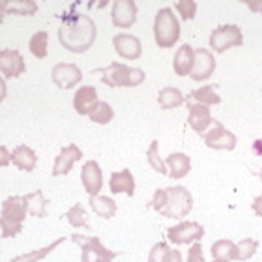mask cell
<instances>
[{"mask_svg": "<svg viewBox=\"0 0 262 262\" xmlns=\"http://www.w3.org/2000/svg\"><path fill=\"white\" fill-rule=\"evenodd\" d=\"M97 38V26L88 15H64L58 28V42L71 53H84Z\"/></svg>", "mask_w": 262, "mask_h": 262, "instance_id": "obj_1", "label": "cell"}, {"mask_svg": "<svg viewBox=\"0 0 262 262\" xmlns=\"http://www.w3.org/2000/svg\"><path fill=\"white\" fill-rule=\"evenodd\" d=\"M149 206L168 219H184L193 209V196L184 186H171L157 189Z\"/></svg>", "mask_w": 262, "mask_h": 262, "instance_id": "obj_2", "label": "cell"}, {"mask_svg": "<svg viewBox=\"0 0 262 262\" xmlns=\"http://www.w3.org/2000/svg\"><path fill=\"white\" fill-rule=\"evenodd\" d=\"M26 217H28V202H26L24 196H8L2 202V208H0V231H2V237H16L22 231V224H24Z\"/></svg>", "mask_w": 262, "mask_h": 262, "instance_id": "obj_3", "label": "cell"}, {"mask_svg": "<svg viewBox=\"0 0 262 262\" xmlns=\"http://www.w3.org/2000/svg\"><path fill=\"white\" fill-rule=\"evenodd\" d=\"M153 35L159 48L169 49L179 42L180 38V24L171 8H162L155 15L153 22Z\"/></svg>", "mask_w": 262, "mask_h": 262, "instance_id": "obj_4", "label": "cell"}, {"mask_svg": "<svg viewBox=\"0 0 262 262\" xmlns=\"http://www.w3.org/2000/svg\"><path fill=\"white\" fill-rule=\"evenodd\" d=\"M98 73H102V84L110 88H137L146 80V73L142 70L129 68L122 62H111Z\"/></svg>", "mask_w": 262, "mask_h": 262, "instance_id": "obj_5", "label": "cell"}, {"mask_svg": "<svg viewBox=\"0 0 262 262\" xmlns=\"http://www.w3.org/2000/svg\"><path fill=\"white\" fill-rule=\"evenodd\" d=\"M244 44V37L238 26L235 24H226L219 26L217 29H213L209 35V46L215 53H224L229 48H238Z\"/></svg>", "mask_w": 262, "mask_h": 262, "instance_id": "obj_6", "label": "cell"}, {"mask_svg": "<svg viewBox=\"0 0 262 262\" xmlns=\"http://www.w3.org/2000/svg\"><path fill=\"white\" fill-rule=\"evenodd\" d=\"M166 235H168V241L173 242L175 246L191 244V242L201 241V238L204 237V226L193 221H189V222L182 221V222H179V224L168 228Z\"/></svg>", "mask_w": 262, "mask_h": 262, "instance_id": "obj_7", "label": "cell"}, {"mask_svg": "<svg viewBox=\"0 0 262 262\" xmlns=\"http://www.w3.org/2000/svg\"><path fill=\"white\" fill-rule=\"evenodd\" d=\"M82 71L77 64H70V62H58L51 70V80L62 90H71L77 84L82 82Z\"/></svg>", "mask_w": 262, "mask_h": 262, "instance_id": "obj_8", "label": "cell"}, {"mask_svg": "<svg viewBox=\"0 0 262 262\" xmlns=\"http://www.w3.org/2000/svg\"><path fill=\"white\" fill-rule=\"evenodd\" d=\"M204 142L211 149H226V151H233L237 147V137L229 129H226L221 122L213 120V129L204 133Z\"/></svg>", "mask_w": 262, "mask_h": 262, "instance_id": "obj_9", "label": "cell"}, {"mask_svg": "<svg viewBox=\"0 0 262 262\" xmlns=\"http://www.w3.org/2000/svg\"><path fill=\"white\" fill-rule=\"evenodd\" d=\"M137 4L135 0H115L111 4V22L120 29H127L137 22Z\"/></svg>", "mask_w": 262, "mask_h": 262, "instance_id": "obj_10", "label": "cell"}, {"mask_svg": "<svg viewBox=\"0 0 262 262\" xmlns=\"http://www.w3.org/2000/svg\"><path fill=\"white\" fill-rule=\"evenodd\" d=\"M80 180L90 196H97L100 193V189L104 186V179H102V169H100L97 160L84 162V166L80 169Z\"/></svg>", "mask_w": 262, "mask_h": 262, "instance_id": "obj_11", "label": "cell"}, {"mask_svg": "<svg viewBox=\"0 0 262 262\" xmlns=\"http://www.w3.org/2000/svg\"><path fill=\"white\" fill-rule=\"evenodd\" d=\"M215 68H217V62H215V57H213L211 51L199 48L195 49V62H193V70L189 73V77L195 82H202L215 73Z\"/></svg>", "mask_w": 262, "mask_h": 262, "instance_id": "obj_12", "label": "cell"}, {"mask_svg": "<svg viewBox=\"0 0 262 262\" xmlns=\"http://www.w3.org/2000/svg\"><path fill=\"white\" fill-rule=\"evenodd\" d=\"M26 71V62L18 49L0 51V73L4 78H16Z\"/></svg>", "mask_w": 262, "mask_h": 262, "instance_id": "obj_13", "label": "cell"}, {"mask_svg": "<svg viewBox=\"0 0 262 262\" xmlns=\"http://www.w3.org/2000/svg\"><path fill=\"white\" fill-rule=\"evenodd\" d=\"M82 160V151L80 147L75 146V144H70V146H64L58 151L57 159L53 162V169H51V175L53 177H62L68 175V173L73 169L75 162Z\"/></svg>", "mask_w": 262, "mask_h": 262, "instance_id": "obj_14", "label": "cell"}, {"mask_svg": "<svg viewBox=\"0 0 262 262\" xmlns=\"http://www.w3.org/2000/svg\"><path fill=\"white\" fill-rule=\"evenodd\" d=\"M113 48L117 55L127 60H137L142 55V44L135 35L129 33H119L117 37H113Z\"/></svg>", "mask_w": 262, "mask_h": 262, "instance_id": "obj_15", "label": "cell"}, {"mask_svg": "<svg viewBox=\"0 0 262 262\" xmlns=\"http://www.w3.org/2000/svg\"><path fill=\"white\" fill-rule=\"evenodd\" d=\"M71 241L78 246H86L88 250L95 253V262H111L117 253L111 250H107L106 246L102 244V241L98 237H84V235H73Z\"/></svg>", "mask_w": 262, "mask_h": 262, "instance_id": "obj_16", "label": "cell"}, {"mask_svg": "<svg viewBox=\"0 0 262 262\" xmlns=\"http://www.w3.org/2000/svg\"><path fill=\"white\" fill-rule=\"evenodd\" d=\"M188 111H189V117H188L189 126H191L193 131H196L199 135H204L206 131H208L209 124H213V117H211V113H209V107L202 106V104L191 102V104H188Z\"/></svg>", "mask_w": 262, "mask_h": 262, "instance_id": "obj_17", "label": "cell"}, {"mask_svg": "<svg viewBox=\"0 0 262 262\" xmlns=\"http://www.w3.org/2000/svg\"><path fill=\"white\" fill-rule=\"evenodd\" d=\"M97 104H98V95L95 86H82L75 91L73 107L78 115H90Z\"/></svg>", "mask_w": 262, "mask_h": 262, "instance_id": "obj_18", "label": "cell"}, {"mask_svg": "<svg viewBox=\"0 0 262 262\" xmlns=\"http://www.w3.org/2000/svg\"><path fill=\"white\" fill-rule=\"evenodd\" d=\"M193 62H195V49L189 44H182L173 57V70L179 77H186L191 73Z\"/></svg>", "mask_w": 262, "mask_h": 262, "instance_id": "obj_19", "label": "cell"}, {"mask_svg": "<svg viewBox=\"0 0 262 262\" xmlns=\"http://www.w3.org/2000/svg\"><path fill=\"white\" fill-rule=\"evenodd\" d=\"M37 153L26 144L16 146L11 151V164H15V168H18L20 171H33L37 168Z\"/></svg>", "mask_w": 262, "mask_h": 262, "instance_id": "obj_20", "label": "cell"}, {"mask_svg": "<svg viewBox=\"0 0 262 262\" xmlns=\"http://www.w3.org/2000/svg\"><path fill=\"white\" fill-rule=\"evenodd\" d=\"M110 189L111 193H126L127 196L135 195V179L129 169H122L119 173L115 171L110 179Z\"/></svg>", "mask_w": 262, "mask_h": 262, "instance_id": "obj_21", "label": "cell"}, {"mask_svg": "<svg viewBox=\"0 0 262 262\" xmlns=\"http://www.w3.org/2000/svg\"><path fill=\"white\" fill-rule=\"evenodd\" d=\"M166 166L169 168V175L171 179H184L191 169V159L184 153H171L166 159Z\"/></svg>", "mask_w": 262, "mask_h": 262, "instance_id": "obj_22", "label": "cell"}, {"mask_svg": "<svg viewBox=\"0 0 262 262\" xmlns=\"http://www.w3.org/2000/svg\"><path fill=\"white\" fill-rule=\"evenodd\" d=\"M215 84H209V86L199 88V90L191 91L188 95V102L189 100H195L196 104H202V106H215V104H221V95L215 91Z\"/></svg>", "mask_w": 262, "mask_h": 262, "instance_id": "obj_23", "label": "cell"}, {"mask_svg": "<svg viewBox=\"0 0 262 262\" xmlns=\"http://www.w3.org/2000/svg\"><path fill=\"white\" fill-rule=\"evenodd\" d=\"M90 206L98 217H102V219H113L115 213H117V204H115V201L104 195L90 196Z\"/></svg>", "mask_w": 262, "mask_h": 262, "instance_id": "obj_24", "label": "cell"}, {"mask_svg": "<svg viewBox=\"0 0 262 262\" xmlns=\"http://www.w3.org/2000/svg\"><path fill=\"white\" fill-rule=\"evenodd\" d=\"M211 255L215 260H237V244H233L228 238H222V241L213 242L211 246Z\"/></svg>", "mask_w": 262, "mask_h": 262, "instance_id": "obj_25", "label": "cell"}, {"mask_svg": "<svg viewBox=\"0 0 262 262\" xmlns=\"http://www.w3.org/2000/svg\"><path fill=\"white\" fill-rule=\"evenodd\" d=\"M26 202H28V213L33 217L44 219L48 213H46V204H48V199L44 196L42 189H35L29 195H24Z\"/></svg>", "mask_w": 262, "mask_h": 262, "instance_id": "obj_26", "label": "cell"}, {"mask_svg": "<svg viewBox=\"0 0 262 262\" xmlns=\"http://www.w3.org/2000/svg\"><path fill=\"white\" fill-rule=\"evenodd\" d=\"M184 104V95L180 93V90L177 88H162L159 93V106L162 110H175V107Z\"/></svg>", "mask_w": 262, "mask_h": 262, "instance_id": "obj_27", "label": "cell"}, {"mask_svg": "<svg viewBox=\"0 0 262 262\" xmlns=\"http://www.w3.org/2000/svg\"><path fill=\"white\" fill-rule=\"evenodd\" d=\"M64 241H66V237H60V238H57V241L51 242V244H48L46 248H40V250L29 251V253L18 255V257L11 258V262H40L42 258L48 257L51 251H55V248H58Z\"/></svg>", "mask_w": 262, "mask_h": 262, "instance_id": "obj_28", "label": "cell"}, {"mask_svg": "<svg viewBox=\"0 0 262 262\" xmlns=\"http://www.w3.org/2000/svg\"><path fill=\"white\" fill-rule=\"evenodd\" d=\"M38 9L37 2L33 0H8L6 6V15H20V16H31Z\"/></svg>", "mask_w": 262, "mask_h": 262, "instance_id": "obj_29", "label": "cell"}, {"mask_svg": "<svg viewBox=\"0 0 262 262\" xmlns=\"http://www.w3.org/2000/svg\"><path fill=\"white\" fill-rule=\"evenodd\" d=\"M48 31H37L29 38V51L35 58H46L48 57Z\"/></svg>", "mask_w": 262, "mask_h": 262, "instance_id": "obj_30", "label": "cell"}, {"mask_svg": "<svg viewBox=\"0 0 262 262\" xmlns=\"http://www.w3.org/2000/svg\"><path fill=\"white\" fill-rule=\"evenodd\" d=\"M64 219H68L71 228H86L91 229L90 224H88V213L84 209L82 204H73V208H70L64 213Z\"/></svg>", "mask_w": 262, "mask_h": 262, "instance_id": "obj_31", "label": "cell"}, {"mask_svg": "<svg viewBox=\"0 0 262 262\" xmlns=\"http://www.w3.org/2000/svg\"><path fill=\"white\" fill-rule=\"evenodd\" d=\"M88 117H90L95 124H102L104 126V124H110L111 120H113L115 111H113V107L106 102V100H98V104L93 107V111H91Z\"/></svg>", "mask_w": 262, "mask_h": 262, "instance_id": "obj_32", "label": "cell"}, {"mask_svg": "<svg viewBox=\"0 0 262 262\" xmlns=\"http://www.w3.org/2000/svg\"><path fill=\"white\" fill-rule=\"evenodd\" d=\"M146 159H147V162H149V166H151L157 173H160V175H166V173H168V169H166V160H162L159 155V140H153V142L149 144V149L146 151Z\"/></svg>", "mask_w": 262, "mask_h": 262, "instance_id": "obj_33", "label": "cell"}, {"mask_svg": "<svg viewBox=\"0 0 262 262\" xmlns=\"http://www.w3.org/2000/svg\"><path fill=\"white\" fill-rule=\"evenodd\" d=\"M258 242L255 238H244L237 244V260H248L257 253Z\"/></svg>", "mask_w": 262, "mask_h": 262, "instance_id": "obj_34", "label": "cell"}, {"mask_svg": "<svg viewBox=\"0 0 262 262\" xmlns=\"http://www.w3.org/2000/svg\"><path fill=\"white\" fill-rule=\"evenodd\" d=\"M175 9L179 11L182 20H193L196 13V4L193 0H180V2L175 4Z\"/></svg>", "mask_w": 262, "mask_h": 262, "instance_id": "obj_35", "label": "cell"}, {"mask_svg": "<svg viewBox=\"0 0 262 262\" xmlns=\"http://www.w3.org/2000/svg\"><path fill=\"white\" fill-rule=\"evenodd\" d=\"M169 246L166 242H157L155 246L149 251V257H147V262H166L169 255Z\"/></svg>", "mask_w": 262, "mask_h": 262, "instance_id": "obj_36", "label": "cell"}, {"mask_svg": "<svg viewBox=\"0 0 262 262\" xmlns=\"http://www.w3.org/2000/svg\"><path fill=\"white\" fill-rule=\"evenodd\" d=\"M188 262H206L204 253H202V246H201V242H199V241L193 242L191 248H189Z\"/></svg>", "mask_w": 262, "mask_h": 262, "instance_id": "obj_37", "label": "cell"}, {"mask_svg": "<svg viewBox=\"0 0 262 262\" xmlns=\"http://www.w3.org/2000/svg\"><path fill=\"white\" fill-rule=\"evenodd\" d=\"M9 164H11V153L6 146H0V168H6Z\"/></svg>", "mask_w": 262, "mask_h": 262, "instance_id": "obj_38", "label": "cell"}, {"mask_svg": "<svg viewBox=\"0 0 262 262\" xmlns=\"http://www.w3.org/2000/svg\"><path fill=\"white\" fill-rule=\"evenodd\" d=\"M251 208H253L255 215H257V217H260V219H262V195H258L257 199H255V201H253V204H251Z\"/></svg>", "mask_w": 262, "mask_h": 262, "instance_id": "obj_39", "label": "cell"}, {"mask_svg": "<svg viewBox=\"0 0 262 262\" xmlns=\"http://www.w3.org/2000/svg\"><path fill=\"white\" fill-rule=\"evenodd\" d=\"M8 97V86H6V78L0 75V102H4Z\"/></svg>", "mask_w": 262, "mask_h": 262, "instance_id": "obj_40", "label": "cell"}, {"mask_svg": "<svg viewBox=\"0 0 262 262\" xmlns=\"http://www.w3.org/2000/svg\"><path fill=\"white\" fill-rule=\"evenodd\" d=\"M166 262H182V253H180L179 250H171Z\"/></svg>", "mask_w": 262, "mask_h": 262, "instance_id": "obj_41", "label": "cell"}, {"mask_svg": "<svg viewBox=\"0 0 262 262\" xmlns=\"http://www.w3.org/2000/svg\"><path fill=\"white\" fill-rule=\"evenodd\" d=\"M78 248H80V250H82V255H80V262H90V253H91V251L88 250L86 246H78Z\"/></svg>", "mask_w": 262, "mask_h": 262, "instance_id": "obj_42", "label": "cell"}, {"mask_svg": "<svg viewBox=\"0 0 262 262\" xmlns=\"http://www.w3.org/2000/svg\"><path fill=\"white\" fill-rule=\"evenodd\" d=\"M6 6H8V0H0V24L4 22V16H6Z\"/></svg>", "mask_w": 262, "mask_h": 262, "instance_id": "obj_43", "label": "cell"}, {"mask_svg": "<svg viewBox=\"0 0 262 262\" xmlns=\"http://www.w3.org/2000/svg\"><path fill=\"white\" fill-rule=\"evenodd\" d=\"M248 8L251 11H262V4H253V2H248Z\"/></svg>", "mask_w": 262, "mask_h": 262, "instance_id": "obj_44", "label": "cell"}, {"mask_svg": "<svg viewBox=\"0 0 262 262\" xmlns=\"http://www.w3.org/2000/svg\"><path fill=\"white\" fill-rule=\"evenodd\" d=\"M255 153H257V155L262 153V140H257V142H255Z\"/></svg>", "mask_w": 262, "mask_h": 262, "instance_id": "obj_45", "label": "cell"}, {"mask_svg": "<svg viewBox=\"0 0 262 262\" xmlns=\"http://www.w3.org/2000/svg\"><path fill=\"white\" fill-rule=\"evenodd\" d=\"M213 262H228V260H213Z\"/></svg>", "mask_w": 262, "mask_h": 262, "instance_id": "obj_46", "label": "cell"}, {"mask_svg": "<svg viewBox=\"0 0 262 262\" xmlns=\"http://www.w3.org/2000/svg\"><path fill=\"white\" fill-rule=\"evenodd\" d=\"M258 177H260V179H262V169H260V173H258Z\"/></svg>", "mask_w": 262, "mask_h": 262, "instance_id": "obj_47", "label": "cell"}]
</instances>
